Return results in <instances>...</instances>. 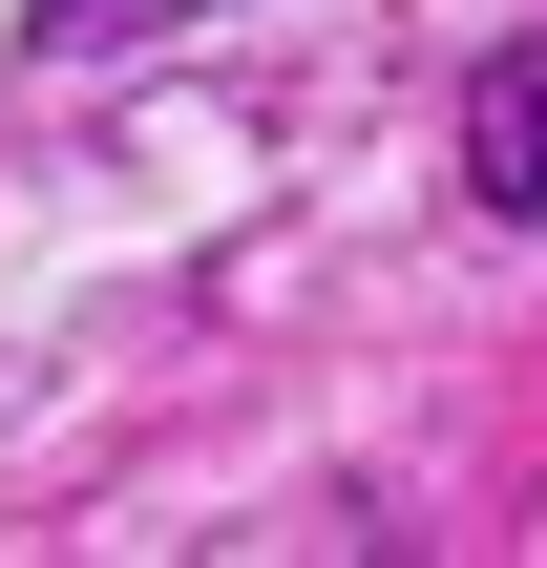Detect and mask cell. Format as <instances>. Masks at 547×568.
I'll use <instances>...</instances> for the list:
<instances>
[{
	"label": "cell",
	"mask_w": 547,
	"mask_h": 568,
	"mask_svg": "<svg viewBox=\"0 0 547 568\" xmlns=\"http://www.w3.org/2000/svg\"><path fill=\"white\" fill-rule=\"evenodd\" d=\"M169 21H232V0H42L21 42H42V63H126V42H169Z\"/></svg>",
	"instance_id": "cell-2"
},
{
	"label": "cell",
	"mask_w": 547,
	"mask_h": 568,
	"mask_svg": "<svg viewBox=\"0 0 547 568\" xmlns=\"http://www.w3.org/2000/svg\"><path fill=\"white\" fill-rule=\"evenodd\" d=\"M485 190H506V211L547 232V42L506 63V84H485Z\"/></svg>",
	"instance_id": "cell-1"
}]
</instances>
